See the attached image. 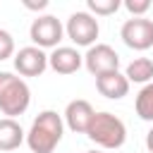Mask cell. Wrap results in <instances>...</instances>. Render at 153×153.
Listing matches in <instances>:
<instances>
[{
    "mask_svg": "<svg viewBox=\"0 0 153 153\" xmlns=\"http://www.w3.org/2000/svg\"><path fill=\"white\" fill-rule=\"evenodd\" d=\"M14 69L19 76H41L48 69V53L36 45H24L14 53Z\"/></svg>",
    "mask_w": 153,
    "mask_h": 153,
    "instance_id": "8",
    "label": "cell"
},
{
    "mask_svg": "<svg viewBox=\"0 0 153 153\" xmlns=\"http://www.w3.org/2000/svg\"><path fill=\"white\" fill-rule=\"evenodd\" d=\"M14 57V38L7 29H0V62Z\"/></svg>",
    "mask_w": 153,
    "mask_h": 153,
    "instance_id": "16",
    "label": "cell"
},
{
    "mask_svg": "<svg viewBox=\"0 0 153 153\" xmlns=\"http://www.w3.org/2000/svg\"><path fill=\"white\" fill-rule=\"evenodd\" d=\"M122 7H124L131 17H146V12L151 10V0H124Z\"/></svg>",
    "mask_w": 153,
    "mask_h": 153,
    "instance_id": "17",
    "label": "cell"
},
{
    "mask_svg": "<svg viewBox=\"0 0 153 153\" xmlns=\"http://www.w3.org/2000/svg\"><path fill=\"white\" fill-rule=\"evenodd\" d=\"M24 7H26V10H36V12H41V10H45V7H48V0H38V2L24 0Z\"/></svg>",
    "mask_w": 153,
    "mask_h": 153,
    "instance_id": "18",
    "label": "cell"
},
{
    "mask_svg": "<svg viewBox=\"0 0 153 153\" xmlns=\"http://www.w3.org/2000/svg\"><path fill=\"white\" fill-rule=\"evenodd\" d=\"M86 7L93 17H110L122 7V2L120 0H86Z\"/></svg>",
    "mask_w": 153,
    "mask_h": 153,
    "instance_id": "15",
    "label": "cell"
},
{
    "mask_svg": "<svg viewBox=\"0 0 153 153\" xmlns=\"http://www.w3.org/2000/svg\"><path fill=\"white\" fill-rule=\"evenodd\" d=\"M29 103H31L29 84L12 72H0V112L14 120L29 110Z\"/></svg>",
    "mask_w": 153,
    "mask_h": 153,
    "instance_id": "3",
    "label": "cell"
},
{
    "mask_svg": "<svg viewBox=\"0 0 153 153\" xmlns=\"http://www.w3.org/2000/svg\"><path fill=\"white\" fill-rule=\"evenodd\" d=\"M93 115H96V110H93V105H91L88 100L74 98V100L67 103L62 120H65V124H67L74 134H86V131H88V124H91V120H93Z\"/></svg>",
    "mask_w": 153,
    "mask_h": 153,
    "instance_id": "9",
    "label": "cell"
},
{
    "mask_svg": "<svg viewBox=\"0 0 153 153\" xmlns=\"http://www.w3.org/2000/svg\"><path fill=\"white\" fill-rule=\"evenodd\" d=\"M146 148L153 153V127L148 129V134H146Z\"/></svg>",
    "mask_w": 153,
    "mask_h": 153,
    "instance_id": "19",
    "label": "cell"
},
{
    "mask_svg": "<svg viewBox=\"0 0 153 153\" xmlns=\"http://www.w3.org/2000/svg\"><path fill=\"white\" fill-rule=\"evenodd\" d=\"M62 36H65V26L53 14H38L31 22V26H29V38L41 50H45V48H53V50L60 48Z\"/></svg>",
    "mask_w": 153,
    "mask_h": 153,
    "instance_id": "5",
    "label": "cell"
},
{
    "mask_svg": "<svg viewBox=\"0 0 153 153\" xmlns=\"http://www.w3.org/2000/svg\"><path fill=\"white\" fill-rule=\"evenodd\" d=\"M84 67L93 74V76H100L105 72H115L120 69V55L112 45L108 43H96L91 45L86 53H84Z\"/></svg>",
    "mask_w": 153,
    "mask_h": 153,
    "instance_id": "7",
    "label": "cell"
},
{
    "mask_svg": "<svg viewBox=\"0 0 153 153\" xmlns=\"http://www.w3.org/2000/svg\"><path fill=\"white\" fill-rule=\"evenodd\" d=\"M65 136V120L55 110H43L33 117L26 131V146L31 153H53Z\"/></svg>",
    "mask_w": 153,
    "mask_h": 153,
    "instance_id": "1",
    "label": "cell"
},
{
    "mask_svg": "<svg viewBox=\"0 0 153 153\" xmlns=\"http://www.w3.org/2000/svg\"><path fill=\"white\" fill-rule=\"evenodd\" d=\"M134 110L143 122H153V81L141 86V91L136 93V100H134Z\"/></svg>",
    "mask_w": 153,
    "mask_h": 153,
    "instance_id": "14",
    "label": "cell"
},
{
    "mask_svg": "<svg viewBox=\"0 0 153 153\" xmlns=\"http://www.w3.org/2000/svg\"><path fill=\"white\" fill-rule=\"evenodd\" d=\"M86 153H103V151H86Z\"/></svg>",
    "mask_w": 153,
    "mask_h": 153,
    "instance_id": "20",
    "label": "cell"
},
{
    "mask_svg": "<svg viewBox=\"0 0 153 153\" xmlns=\"http://www.w3.org/2000/svg\"><path fill=\"white\" fill-rule=\"evenodd\" d=\"M65 33L67 38L79 48H91L96 45V38L100 33V26H98V19L88 12V10H81V12H72L67 24H65Z\"/></svg>",
    "mask_w": 153,
    "mask_h": 153,
    "instance_id": "4",
    "label": "cell"
},
{
    "mask_svg": "<svg viewBox=\"0 0 153 153\" xmlns=\"http://www.w3.org/2000/svg\"><path fill=\"white\" fill-rule=\"evenodd\" d=\"M24 141H26V131L22 129V124L12 117H2L0 120V151L2 153L17 151Z\"/></svg>",
    "mask_w": 153,
    "mask_h": 153,
    "instance_id": "12",
    "label": "cell"
},
{
    "mask_svg": "<svg viewBox=\"0 0 153 153\" xmlns=\"http://www.w3.org/2000/svg\"><path fill=\"white\" fill-rule=\"evenodd\" d=\"M84 65V55L72 45H60L48 55V67L55 74H74Z\"/></svg>",
    "mask_w": 153,
    "mask_h": 153,
    "instance_id": "10",
    "label": "cell"
},
{
    "mask_svg": "<svg viewBox=\"0 0 153 153\" xmlns=\"http://www.w3.org/2000/svg\"><path fill=\"white\" fill-rule=\"evenodd\" d=\"M124 76L129 79V84H151L153 81V60L151 57H134L127 69H124Z\"/></svg>",
    "mask_w": 153,
    "mask_h": 153,
    "instance_id": "13",
    "label": "cell"
},
{
    "mask_svg": "<svg viewBox=\"0 0 153 153\" xmlns=\"http://www.w3.org/2000/svg\"><path fill=\"white\" fill-rule=\"evenodd\" d=\"M120 38L131 50H148L153 48V19L148 17H131L122 24Z\"/></svg>",
    "mask_w": 153,
    "mask_h": 153,
    "instance_id": "6",
    "label": "cell"
},
{
    "mask_svg": "<svg viewBox=\"0 0 153 153\" xmlns=\"http://www.w3.org/2000/svg\"><path fill=\"white\" fill-rule=\"evenodd\" d=\"M86 136L96 146H100L105 151H115V148H122L124 141H127V124L117 115L103 110V112H96L93 115Z\"/></svg>",
    "mask_w": 153,
    "mask_h": 153,
    "instance_id": "2",
    "label": "cell"
},
{
    "mask_svg": "<svg viewBox=\"0 0 153 153\" xmlns=\"http://www.w3.org/2000/svg\"><path fill=\"white\" fill-rule=\"evenodd\" d=\"M96 88L100 96H105L108 100H120L129 93V79L124 76V72L115 69V72H105L100 76H96Z\"/></svg>",
    "mask_w": 153,
    "mask_h": 153,
    "instance_id": "11",
    "label": "cell"
}]
</instances>
